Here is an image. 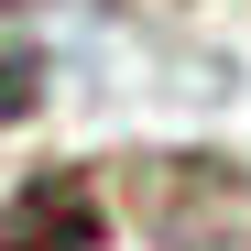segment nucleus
<instances>
[{"mask_svg":"<svg viewBox=\"0 0 251 251\" xmlns=\"http://www.w3.org/2000/svg\"><path fill=\"white\" fill-rule=\"evenodd\" d=\"M76 240H88V197L76 186H44L0 219V251H76Z\"/></svg>","mask_w":251,"mask_h":251,"instance_id":"nucleus-1","label":"nucleus"},{"mask_svg":"<svg viewBox=\"0 0 251 251\" xmlns=\"http://www.w3.org/2000/svg\"><path fill=\"white\" fill-rule=\"evenodd\" d=\"M33 99H44V66H33L22 44H0V120H22Z\"/></svg>","mask_w":251,"mask_h":251,"instance_id":"nucleus-2","label":"nucleus"}]
</instances>
